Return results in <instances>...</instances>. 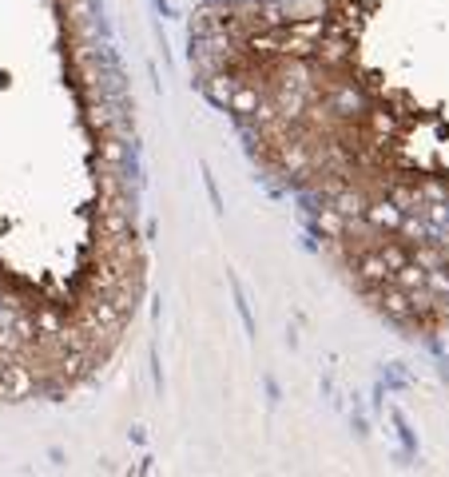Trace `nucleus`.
<instances>
[{"label":"nucleus","instance_id":"f257e3e1","mask_svg":"<svg viewBox=\"0 0 449 477\" xmlns=\"http://www.w3.org/2000/svg\"><path fill=\"white\" fill-rule=\"evenodd\" d=\"M40 386V378L33 374V366L24 358H13V362H0V402H24Z\"/></svg>","mask_w":449,"mask_h":477}]
</instances>
